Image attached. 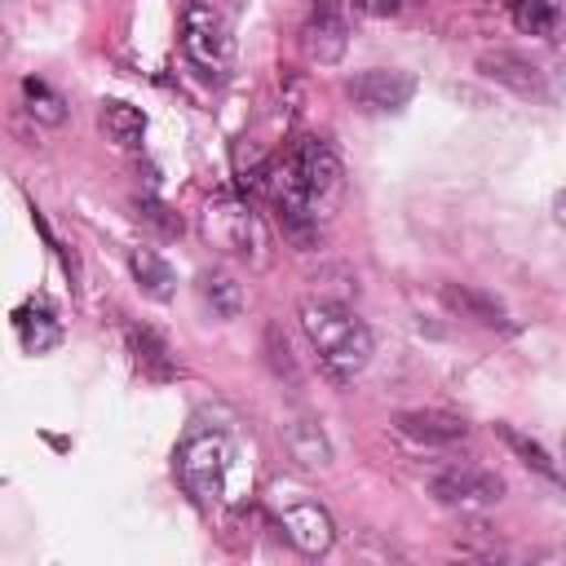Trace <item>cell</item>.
<instances>
[{
	"instance_id": "9",
	"label": "cell",
	"mask_w": 566,
	"mask_h": 566,
	"mask_svg": "<svg viewBox=\"0 0 566 566\" xmlns=\"http://www.w3.org/2000/svg\"><path fill=\"white\" fill-rule=\"evenodd\" d=\"M478 71H482L486 80H495V84L522 93V97H539V93H544V71H539L531 57H522V53L491 49V53L478 57Z\"/></svg>"
},
{
	"instance_id": "21",
	"label": "cell",
	"mask_w": 566,
	"mask_h": 566,
	"mask_svg": "<svg viewBox=\"0 0 566 566\" xmlns=\"http://www.w3.org/2000/svg\"><path fill=\"white\" fill-rule=\"evenodd\" d=\"M265 349H270V367L279 376H287V380H296V358H292V349H287V340H283V332L274 323L265 327Z\"/></svg>"
},
{
	"instance_id": "18",
	"label": "cell",
	"mask_w": 566,
	"mask_h": 566,
	"mask_svg": "<svg viewBox=\"0 0 566 566\" xmlns=\"http://www.w3.org/2000/svg\"><path fill=\"white\" fill-rule=\"evenodd\" d=\"M22 102H27V115H31L35 124H62V119H66L62 93H53L44 80H22Z\"/></svg>"
},
{
	"instance_id": "10",
	"label": "cell",
	"mask_w": 566,
	"mask_h": 566,
	"mask_svg": "<svg viewBox=\"0 0 566 566\" xmlns=\"http://www.w3.org/2000/svg\"><path fill=\"white\" fill-rule=\"evenodd\" d=\"M438 296H442V305H447L451 314L473 318L478 327H509L504 305H500L495 296H486V292L469 287V283H442V287H438Z\"/></svg>"
},
{
	"instance_id": "23",
	"label": "cell",
	"mask_w": 566,
	"mask_h": 566,
	"mask_svg": "<svg viewBox=\"0 0 566 566\" xmlns=\"http://www.w3.org/2000/svg\"><path fill=\"white\" fill-rule=\"evenodd\" d=\"M553 217H557V226H566V190L553 195Z\"/></svg>"
},
{
	"instance_id": "11",
	"label": "cell",
	"mask_w": 566,
	"mask_h": 566,
	"mask_svg": "<svg viewBox=\"0 0 566 566\" xmlns=\"http://www.w3.org/2000/svg\"><path fill=\"white\" fill-rule=\"evenodd\" d=\"M398 429L416 442H429V447H447V442H460L469 433V424L451 411H402Z\"/></svg>"
},
{
	"instance_id": "17",
	"label": "cell",
	"mask_w": 566,
	"mask_h": 566,
	"mask_svg": "<svg viewBox=\"0 0 566 566\" xmlns=\"http://www.w3.org/2000/svg\"><path fill=\"white\" fill-rule=\"evenodd\" d=\"M128 349H133V358H137V367L146 371V376H155V380H168L177 367H172V358H168V345L150 332V327H128Z\"/></svg>"
},
{
	"instance_id": "19",
	"label": "cell",
	"mask_w": 566,
	"mask_h": 566,
	"mask_svg": "<svg viewBox=\"0 0 566 566\" xmlns=\"http://www.w3.org/2000/svg\"><path fill=\"white\" fill-rule=\"evenodd\" d=\"M18 332H22V345L31 354H44V349H53L62 340V327H57V318L49 310H22L18 314Z\"/></svg>"
},
{
	"instance_id": "5",
	"label": "cell",
	"mask_w": 566,
	"mask_h": 566,
	"mask_svg": "<svg viewBox=\"0 0 566 566\" xmlns=\"http://www.w3.org/2000/svg\"><path fill=\"white\" fill-rule=\"evenodd\" d=\"M429 491H433L438 504L460 509V513H478V509H491V504L504 500V482L486 469H473V464H451V469L433 473Z\"/></svg>"
},
{
	"instance_id": "15",
	"label": "cell",
	"mask_w": 566,
	"mask_h": 566,
	"mask_svg": "<svg viewBox=\"0 0 566 566\" xmlns=\"http://www.w3.org/2000/svg\"><path fill=\"white\" fill-rule=\"evenodd\" d=\"M97 124H102L106 142H115V146H124V150H137L142 137H146V115H142L137 106H128V102H102Z\"/></svg>"
},
{
	"instance_id": "1",
	"label": "cell",
	"mask_w": 566,
	"mask_h": 566,
	"mask_svg": "<svg viewBox=\"0 0 566 566\" xmlns=\"http://www.w3.org/2000/svg\"><path fill=\"white\" fill-rule=\"evenodd\" d=\"M301 332L314 345L318 363L332 371V380H354L371 363V332L340 301H327V296L301 301Z\"/></svg>"
},
{
	"instance_id": "16",
	"label": "cell",
	"mask_w": 566,
	"mask_h": 566,
	"mask_svg": "<svg viewBox=\"0 0 566 566\" xmlns=\"http://www.w3.org/2000/svg\"><path fill=\"white\" fill-rule=\"evenodd\" d=\"M495 433L504 438V447H509L526 469H535L539 478H548V482H562V486H566V473L557 469V460H553L535 438H526V433H522V429H513V424H495Z\"/></svg>"
},
{
	"instance_id": "2",
	"label": "cell",
	"mask_w": 566,
	"mask_h": 566,
	"mask_svg": "<svg viewBox=\"0 0 566 566\" xmlns=\"http://www.w3.org/2000/svg\"><path fill=\"white\" fill-rule=\"evenodd\" d=\"M181 49L203 80H226L234 66V27L217 0H186Z\"/></svg>"
},
{
	"instance_id": "12",
	"label": "cell",
	"mask_w": 566,
	"mask_h": 566,
	"mask_svg": "<svg viewBox=\"0 0 566 566\" xmlns=\"http://www.w3.org/2000/svg\"><path fill=\"white\" fill-rule=\"evenodd\" d=\"M128 270H133L137 287H142L150 301H168V296H172V287H177L172 265H168L155 248H133V252H128Z\"/></svg>"
},
{
	"instance_id": "14",
	"label": "cell",
	"mask_w": 566,
	"mask_h": 566,
	"mask_svg": "<svg viewBox=\"0 0 566 566\" xmlns=\"http://www.w3.org/2000/svg\"><path fill=\"white\" fill-rule=\"evenodd\" d=\"M199 296L217 318H239L243 314V283L230 270H203L199 274Z\"/></svg>"
},
{
	"instance_id": "22",
	"label": "cell",
	"mask_w": 566,
	"mask_h": 566,
	"mask_svg": "<svg viewBox=\"0 0 566 566\" xmlns=\"http://www.w3.org/2000/svg\"><path fill=\"white\" fill-rule=\"evenodd\" d=\"M398 4H402V0H354V9H358V13H376V18L398 13Z\"/></svg>"
},
{
	"instance_id": "4",
	"label": "cell",
	"mask_w": 566,
	"mask_h": 566,
	"mask_svg": "<svg viewBox=\"0 0 566 566\" xmlns=\"http://www.w3.org/2000/svg\"><path fill=\"white\" fill-rule=\"evenodd\" d=\"M203 239L212 248L230 252V256H243V261H256V265L265 261V226H261V217L248 203L230 199V195H221V199H212L203 208Z\"/></svg>"
},
{
	"instance_id": "13",
	"label": "cell",
	"mask_w": 566,
	"mask_h": 566,
	"mask_svg": "<svg viewBox=\"0 0 566 566\" xmlns=\"http://www.w3.org/2000/svg\"><path fill=\"white\" fill-rule=\"evenodd\" d=\"M283 447H287V455H292L296 464H305V469H327V464H332V447H327V438H323V429H318L314 420H292V424H283Z\"/></svg>"
},
{
	"instance_id": "20",
	"label": "cell",
	"mask_w": 566,
	"mask_h": 566,
	"mask_svg": "<svg viewBox=\"0 0 566 566\" xmlns=\"http://www.w3.org/2000/svg\"><path fill=\"white\" fill-rule=\"evenodd\" d=\"M500 4L509 9V18H513L526 35H544V31H553V18H557L553 0H500Z\"/></svg>"
},
{
	"instance_id": "8",
	"label": "cell",
	"mask_w": 566,
	"mask_h": 566,
	"mask_svg": "<svg viewBox=\"0 0 566 566\" xmlns=\"http://www.w3.org/2000/svg\"><path fill=\"white\" fill-rule=\"evenodd\" d=\"M349 44V27L336 0H310L305 4V22H301V49L314 62H340Z\"/></svg>"
},
{
	"instance_id": "6",
	"label": "cell",
	"mask_w": 566,
	"mask_h": 566,
	"mask_svg": "<svg viewBox=\"0 0 566 566\" xmlns=\"http://www.w3.org/2000/svg\"><path fill=\"white\" fill-rule=\"evenodd\" d=\"M345 93H349V102H354L358 111L385 115V111H402V106L411 102L416 80H411L407 71H394V66H371V71H358V75L345 84Z\"/></svg>"
},
{
	"instance_id": "3",
	"label": "cell",
	"mask_w": 566,
	"mask_h": 566,
	"mask_svg": "<svg viewBox=\"0 0 566 566\" xmlns=\"http://www.w3.org/2000/svg\"><path fill=\"white\" fill-rule=\"evenodd\" d=\"M226 473H230V442H226V433H217V429L186 433V442L177 447V482H181V491L199 509L221 500Z\"/></svg>"
},
{
	"instance_id": "7",
	"label": "cell",
	"mask_w": 566,
	"mask_h": 566,
	"mask_svg": "<svg viewBox=\"0 0 566 566\" xmlns=\"http://www.w3.org/2000/svg\"><path fill=\"white\" fill-rule=\"evenodd\" d=\"M279 522H283V535H287L301 553H310V557L327 553L332 539H336V526H332L327 509H323L318 500H305V495L279 500Z\"/></svg>"
}]
</instances>
